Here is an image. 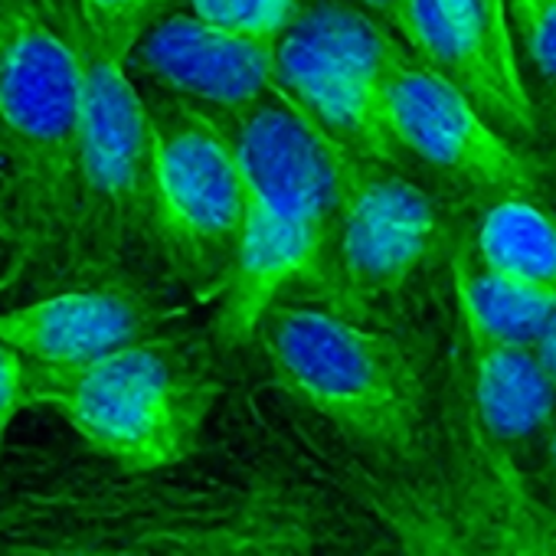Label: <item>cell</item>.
Returning <instances> with one entry per match:
<instances>
[{
  "mask_svg": "<svg viewBox=\"0 0 556 556\" xmlns=\"http://www.w3.org/2000/svg\"><path fill=\"white\" fill-rule=\"evenodd\" d=\"M387 468L278 393L180 462L0 475V556H390Z\"/></svg>",
  "mask_w": 556,
  "mask_h": 556,
  "instance_id": "obj_1",
  "label": "cell"
},
{
  "mask_svg": "<svg viewBox=\"0 0 556 556\" xmlns=\"http://www.w3.org/2000/svg\"><path fill=\"white\" fill-rule=\"evenodd\" d=\"M216 118L242 170V226L213 321V348L232 354L252 344L265 312L325 275L348 151L278 89Z\"/></svg>",
  "mask_w": 556,
  "mask_h": 556,
  "instance_id": "obj_2",
  "label": "cell"
},
{
  "mask_svg": "<svg viewBox=\"0 0 556 556\" xmlns=\"http://www.w3.org/2000/svg\"><path fill=\"white\" fill-rule=\"evenodd\" d=\"M86 73L53 0H0V157L8 170L11 278L60 262L83 131Z\"/></svg>",
  "mask_w": 556,
  "mask_h": 556,
  "instance_id": "obj_3",
  "label": "cell"
},
{
  "mask_svg": "<svg viewBox=\"0 0 556 556\" xmlns=\"http://www.w3.org/2000/svg\"><path fill=\"white\" fill-rule=\"evenodd\" d=\"M249 348L265 357L278 393L364 458L400 468L426 452V383L396 338L334 308L282 302L265 312Z\"/></svg>",
  "mask_w": 556,
  "mask_h": 556,
  "instance_id": "obj_4",
  "label": "cell"
},
{
  "mask_svg": "<svg viewBox=\"0 0 556 556\" xmlns=\"http://www.w3.org/2000/svg\"><path fill=\"white\" fill-rule=\"evenodd\" d=\"M390 556H556V497L478 426L462 383L426 452L387 468Z\"/></svg>",
  "mask_w": 556,
  "mask_h": 556,
  "instance_id": "obj_5",
  "label": "cell"
},
{
  "mask_svg": "<svg viewBox=\"0 0 556 556\" xmlns=\"http://www.w3.org/2000/svg\"><path fill=\"white\" fill-rule=\"evenodd\" d=\"M223 396L216 348L141 338L73 367H30V406L53 409L96 458L151 471L187 458Z\"/></svg>",
  "mask_w": 556,
  "mask_h": 556,
  "instance_id": "obj_6",
  "label": "cell"
},
{
  "mask_svg": "<svg viewBox=\"0 0 556 556\" xmlns=\"http://www.w3.org/2000/svg\"><path fill=\"white\" fill-rule=\"evenodd\" d=\"M76 40L86 99L70 229L56 271L73 275L83 286L125 282L122 275L131 262L157 255L151 115L131 70L86 43L79 30Z\"/></svg>",
  "mask_w": 556,
  "mask_h": 556,
  "instance_id": "obj_7",
  "label": "cell"
},
{
  "mask_svg": "<svg viewBox=\"0 0 556 556\" xmlns=\"http://www.w3.org/2000/svg\"><path fill=\"white\" fill-rule=\"evenodd\" d=\"M406 43L351 0H302L275 37V89L341 151L400 164L387 96Z\"/></svg>",
  "mask_w": 556,
  "mask_h": 556,
  "instance_id": "obj_8",
  "label": "cell"
},
{
  "mask_svg": "<svg viewBox=\"0 0 556 556\" xmlns=\"http://www.w3.org/2000/svg\"><path fill=\"white\" fill-rule=\"evenodd\" d=\"M154 138L157 258L200 299L219 295L242 226V170L223 122L184 99L144 96Z\"/></svg>",
  "mask_w": 556,
  "mask_h": 556,
  "instance_id": "obj_9",
  "label": "cell"
},
{
  "mask_svg": "<svg viewBox=\"0 0 556 556\" xmlns=\"http://www.w3.org/2000/svg\"><path fill=\"white\" fill-rule=\"evenodd\" d=\"M442 239L439 203L400 164L348 154L325 282L348 308L400 295Z\"/></svg>",
  "mask_w": 556,
  "mask_h": 556,
  "instance_id": "obj_10",
  "label": "cell"
},
{
  "mask_svg": "<svg viewBox=\"0 0 556 556\" xmlns=\"http://www.w3.org/2000/svg\"><path fill=\"white\" fill-rule=\"evenodd\" d=\"M387 118L400 157H413L488 203L497 197H540L546 187L543 167L413 53L393 73Z\"/></svg>",
  "mask_w": 556,
  "mask_h": 556,
  "instance_id": "obj_11",
  "label": "cell"
},
{
  "mask_svg": "<svg viewBox=\"0 0 556 556\" xmlns=\"http://www.w3.org/2000/svg\"><path fill=\"white\" fill-rule=\"evenodd\" d=\"M125 66L164 96L229 115L275 89V40L213 27L190 11H164Z\"/></svg>",
  "mask_w": 556,
  "mask_h": 556,
  "instance_id": "obj_12",
  "label": "cell"
},
{
  "mask_svg": "<svg viewBox=\"0 0 556 556\" xmlns=\"http://www.w3.org/2000/svg\"><path fill=\"white\" fill-rule=\"evenodd\" d=\"M164 305L131 282L76 286L0 308V341L30 367H73L151 338Z\"/></svg>",
  "mask_w": 556,
  "mask_h": 556,
  "instance_id": "obj_13",
  "label": "cell"
},
{
  "mask_svg": "<svg viewBox=\"0 0 556 556\" xmlns=\"http://www.w3.org/2000/svg\"><path fill=\"white\" fill-rule=\"evenodd\" d=\"M406 50L448 79L510 141L536 138V109L517 66L504 63L475 0H406Z\"/></svg>",
  "mask_w": 556,
  "mask_h": 556,
  "instance_id": "obj_14",
  "label": "cell"
},
{
  "mask_svg": "<svg viewBox=\"0 0 556 556\" xmlns=\"http://www.w3.org/2000/svg\"><path fill=\"white\" fill-rule=\"evenodd\" d=\"M468 374L465 400L488 439L517 455L520 445L546 432L556 413V387L536 361L533 348L465 331Z\"/></svg>",
  "mask_w": 556,
  "mask_h": 556,
  "instance_id": "obj_15",
  "label": "cell"
},
{
  "mask_svg": "<svg viewBox=\"0 0 556 556\" xmlns=\"http://www.w3.org/2000/svg\"><path fill=\"white\" fill-rule=\"evenodd\" d=\"M475 265L556 295V213L536 197H497L475 229Z\"/></svg>",
  "mask_w": 556,
  "mask_h": 556,
  "instance_id": "obj_16",
  "label": "cell"
},
{
  "mask_svg": "<svg viewBox=\"0 0 556 556\" xmlns=\"http://www.w3.org/2000/svg\"><path fill=\"white\" fill-rule=\"evenodd\" d=\"M455 275V305L465 331H478L497 341L533 348L546 325L556 318V295L536 292L507 278H497L475 265L468 252H462L452 265Z\"/></svg>",
  "mask_w": 556,
  "mask_h": 556,
  "instance_id": "obj_17",
  "label": "cell"
},
{
  "mask_svg": "<svg viewBox=\"0 0 556 556\" xmlns=\"http://www.w3.org/2000/svg\"><path fill=\"white\" fill-rule=\"evenodd\" d=\"M164 11L167 0H76V14L70 17L86 43L125 63Z\"/></svg>",
  "mask_w": 556,
  "mask_h": 556,
  "instance_id": "obj_18",
  "label": "cell"
},
{
  "mask_svg": "<svg viewBox=\"0 0 556 556\" xmlns=\"http://www.w3.org/2000/svg\"><path fill=\"white\" fill-rule=\"evenodd\" d=\"M302 0H187V11L213 27L275 40L289 27Z\"/></svg>",
  "mask_w": 556,
  "mask_h": 556,
  "instance_id": "obj_19",
  "label": "cell"
},
{
  "mask_svg": "<svg viewBox=\"0 0 556 556\" xmlns=\"http://www.w3.org/2000/svg\"><path fill=\"white\" fill-rule=\"evenodd\" d=\"M507 14L530 70L556 89V0H507Z\"/></svg>",
  "mask_w": 556,
  "mask_h": 556,
  "instance_id": "obj_20",
  "label": "cell"
},
{
  "mask_svg": "<svg viewBox=\"0 0 556 556\" xmlns=\"http://www.w3.org/2000/svg\"><path fill=\"white\" fill-rule=\"evenodd\" d=\"M30 406V364L0 341V452L14 419Z\"/></svg>",
  "mask_w": 556,
  "mask_h": 556,
  "instance_id": "obj_21",
  "label": "cell"
},
{
  "mask_svg": "<svg viewBox=\"0 0 556 556\" xmlns=\"http://www.w3.org/2000/svg\"><path fill=\"white\" fill-rule=\"evenodd\" d=\"M484 24H488V34L497 47V53L504 56V63L517 66V53H514V30H510V14H507V0H475Z\"/></svg>",
  "mask_w": 556,
  "mask_h": 556,
  "instance_id": "obj_22",
  "label": "cell"
},
{
  "mask_svg": "<svg viewBox=\"0 0 556 556\" xmlns=\"http://www.w3.org/2000/svg\"><path fill=\"white\" fill-rule=\"evenodd\" d=\"M351 4L364 8L367 14H374L380 24H387L403 43H406V34H409V24H406V0H351Z\"/></svg>",
  "mask_w": 556,
  "mask_h": 556,
  "instance_id": "obj_23",
  "label": "cell"
},
{
  "mask_svg": "<svg viewBox=\"0 0 556 556\" xmlns=\"http://www.w3.org/2000/svg\"><path fill=\"white\" fill-rule=\"evenodd\" d=\"M533 354H536V361L543 364L546 377H549V380H553V387H556V318H553V321L546 325V331L536 338Z\"/></svg>",
  "mask_w": 556,
  "mask_h": 556,
  "instance_id": "obj_24",
  "label": "cell"
},
{
  "mask_svg": "<svg viewBox=\"0 0 556 556\" xmlns=\"http://www.w3.org/2000/svg\"><path fill=\"white\" fill-rule=\"evenodd\" d=\"M546 442H543V458H546V481H549V494L556 497V413L546 426Z\"/></svg>",
  "mask_w": 556,
  "mask_h": 556,
  "instance_id": "obj_25",
  "label": "cell"
},
{
  "mask_svg": "<svg viewBox=\"0 0 556 556\" xmlns=\"http://www.w3.org/2000/svg\"><path fill=\"white\" fill-rule=\"evenodd\" d=\"M0 245L8 249V170H4V157H0Z\"/></svg>",
  "mask_w": 556,
  "mask_h": 556,
  "instance_id": "obj_26",
  "label": "cell"
},
{
  "mask_svg": "<svg viewBox=\"0 0 556 556\" xmlns=\"http://www.w3.org/2000/svg\"><path fill=\"white\" fill-rule=\"evenodd\" d=\"M0 252H4V245H0Z\"/></svg>",
  "mask_w": 556,
  "mask_h": 556,
  "instance_id": "obj_27",
  "label": "cell"
}]
</instances>
